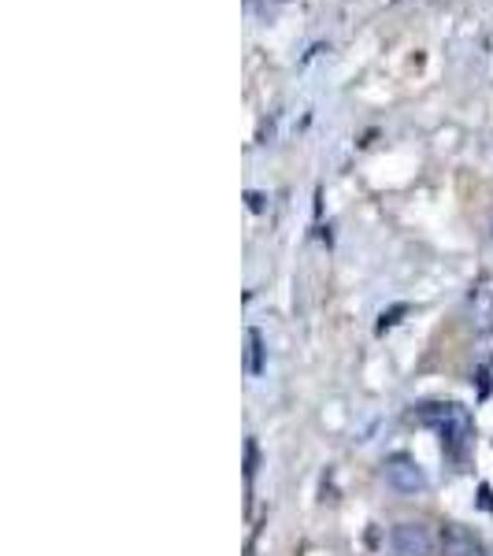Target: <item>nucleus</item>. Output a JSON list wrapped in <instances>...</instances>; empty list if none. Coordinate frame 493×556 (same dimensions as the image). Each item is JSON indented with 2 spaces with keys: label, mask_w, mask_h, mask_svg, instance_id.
I'll use <instances>...</instances> for the list:
<instances>
[{
  "label": "nucleus",
  "mask_w": 493,
  "mask_h": 556,
  "mask_svg": "<svg viewBox=\"0 0 493 556\" xmlns=\"http://www.w3.org/2000/svg\"><path fill=\"white\" fill-rule=\"evenodd\" d=\"M245 371L260 375V334L256 330H245Z\"/></svg>",
  "instance_id": "nucleus-6"
},
{
  "label": "nucleus",
  "mask_w": 493,
  "mask_h": 556,
  "mask_svg": "<svg viewBox=\"0 0 493 556\" xmlns=\"http://www.w3.org/2000/svg\"><path fill=\"white\" fill-rule=\"evenodd\" d=\"M412 419L424 427H434L438 434H442V453L453 456L456 464L471 453L475 419H471V412L464 405H456V401H430V405H419L412 412Z\"/></svg>",
  "instance_id": "nucleus-1"
},
{
  "label": "nucleus",
  "mask_w": 493,
  "mask_h": 556,
  "mask_svg": "<svg viewBox=\"0 0 493 556\" xmlns=\"http://www.w3.org/2000/svg\"><path fill=\"white\" fill-rule=\"evenodd\" d=\"M390 553L393 556H438V538L424 523H393L390 527Z\"/></svg>",
  "instance_id": "nucleus-3"
},
{
  "label": "nucleus",
  "mask_w": 493,
  "mask_h": 556,
  "mask_svg": "<svg viewBox=\"0 0 493 556\" xmlns=\"http://www.w3.org/2000/svg\"><path fill=\"white\" fill-rule=\"evenodd\" d=\"M382 479H387L390 490L408 493V497L430 490V479H427L424 464H419L416 456H405V453H393V456L382 460Z\"/></svg>",
  "instance_id": "nucleus-2"
},
{
  "label": "nucleus",
  "mask_w": 493,
  "mask_h": 556,
  "mask_svg": "<svg viewBox=\"0 0 493 556\" xmlns=\"http://www.w3.org/2000/svg\"><path fill=\"white\" fill-rule=\"evenodd\" d=\"M438 556H490V545L471 527L445 523L442 534H438Z\"/></svg>",
  "instance_id": "nucleus-4"
},
{
  "label": "nucleus",
  "mask_w": 493,
  "mask_h": 556,
  "mask_svg": "<svg viewBox=\"0 0 493 556\" xmlns=\"http://www.w3.org/2000/svg\"><path fill=\"white\" fill-rule=\"evenodd\" d=\"M471 319L482 334H493V278H479L471 286V298H468Z\"/></svg>",
  "instance_id": "nucleus-5"
}]
</instances>
